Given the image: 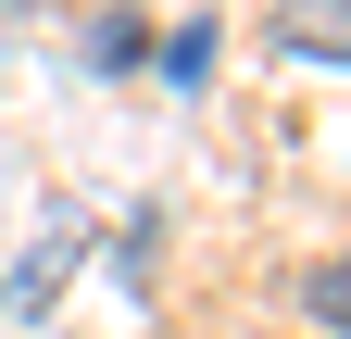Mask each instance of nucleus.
Here are the masks:
<instances>
[{
    "label": "nucleus",
    "instance_id": "obj_1",
    "mask_svg": "<svg viewBox=\"0 0 351 339\" xmlns=\"http://www.w3.org/2000/svg\"><path fill=\"white\" fill-rule=\"evenodd\" d=\"M263 38H276V63L351 75V0H263Z\"/></svg>",
    "mask_w": 351,
    "mask_h": 339
},
{
    "label": "nucleus",
    "instance_id": "obj_2",
    "mask_svg": "<svg viewBox=\"0 0 351 339\" xmlns=\"http://www.w3.org/2000/svg\"><path fill=\"white\" fill-rule=\"evenodd\" d=\"M289 302H301L314 339H351V251H314V264L289 277Z\"/></svg>",
    "mask_w": 351,
    "mask_h": 339
},
{
    "label": "nucleus",
    "instance_id": "obj_3",
    "mask_svg": "<svg viewBox=\"0 0 351 339\" xmlns=\"http://www.w3.org/2000/svg\"><path fill=\"white\" fill-rule=\"evenodd\" d=\"M151 63V13L138 0H101V13H88V75H138Z\"/></svg>",
    "mask_w": 351,
    "mask_h": 339
},
{
    "label": "nucleus",
    "instance_id": "obj_4",
    "mask_svg": "<svg viewBox=\"0 0 351 339\" xmlns=\"http://www.w3.org/2000/svg\"><path fill=\"white\" fill-rule=\"evenodd\" d=\"M63 277H75V214H51V226H38V251H25V264H13V302L38 314V302H51Z\"/></svg>",
    "mask_w": 351,
    "mask_h": 339
},
{
    "label": "nucleus",
    "instance_id": "obj_5",
    "mask_svg": "<svg viewBox=\"0 0 351 339\" xmlns=\"http://www.w3.org/2000/svg\"><path fill=\"white\" fill-rule=\"evenodd\" d=\"M213 51H226V38H213L201 13L176 25V38H151V63H163V89H213Z\"/></svg>",
    "mask_w": 351,
    "mask_h": 339
}]
</instances>
